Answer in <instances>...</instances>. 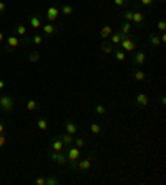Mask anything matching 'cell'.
<instances>
[{
    "label": "cell",
    "instance_id": "14",
    "mask_svg": "<svg viewBox=\"0 0 166 185\" xmlns=\"http://www.w3.org/2000/svg\"><path fill=\"white\" fill-rule=\"evenodd\" d=\"M143 22H144V13H141V12H133V20H131V23L141 25Z\"/></svg>",
    "mask_w": 166,
    "mask_h": 185
},
{
    "label": "cell",
    "instance_id": "24",
    "mask_svg": "<svg viewBox=\"0 0 166 185\" xmlns=\"http://www.w3.org/2000/svg\"><path fill=\"white\" fill-rule=\"evenodd\" d=\"M115 57H116V60H118V62H123V60L126 59V53H125V50L118 48V50H116V53H115Z\"/></svg>",
    "mask_w": 166,
    "mask_h": 185
},
{
    "label": "cell",
    "instance_id": "25",
    "mask_svg": "<svg viewBox=\"0 0 166 185\" xmlns=\"http://www.w3.org/2000/svg\"><path fill=\"white\" fill-rule=\"evenodd\" d=\"M27 109L30 110V112L37 110V109H38V102H37V100H28V102H27Z\"/></svg>",
    "mask_w": 166,
    "mask_h": 185
},
{
    "label": "cell",
    "instance_id": "33",
    "mask_svg": "<svg viewBox=\"0 0 166 185\" xmlns=\"http://www.w3.org/2000/svg\"><path fill=\"white\" fill-rule=\"evenodd\" d=\"M156 28H158V30H161V32H164V30H166V22H164L163 19H161L160 22H158V25H156Z\"/></svg>",
    "mask_w": 166,
    "mask_h": 185
},
{
    "label": "cell",
    "instance_id": "3",
    "mask_svg": "<svg viewBox=\"0 0 166 185\" xmlns=\"http://www.w3.org/2000/svg\"><path fill=\"white\" fill-rule=\"evenodd\" d=\"M0 109L5 112H12L13 110V98L10 95H2L0 97Z\"/></svg>",
    "mask_w": 166,
    "mask_h": 185
},
{
    "label": "cell",
    "instance_id": "15",
    "mask_svg": "<svg viewBox=\"0 0 166 185\" xmlns=\"http://www.w3.org/2000/svg\"><path fill=\"white\" fill-rule=\"evenodd\" d=\"M42 30L45 32V35H53L55 30H56V27L52 22H48V23H45V25H42Z\"/></svg>",
    "mask_w": 166,
    "mask_h": 185
},
{
    "label": "cell",
    "instance_id": "17",
    "mask_svg": "<svg viewBox=\"0 0 166 185\" xmlns=\"http://www.w3.org/2000/svg\"><path fill=\"white\" fill-rule=\"evenodd\" d=\"M150 45L151 47H160L161 45V40L156 34H150Z\"/></svg>",
    "mask_w": 166,
    "mask_h": 185
},
{
    "label": "cell",
    "instance_id": "43",
    "mask_svg": "<svg viewBox=\"0 0 166 185\" xmlns=\"http://www.w3.org/2000/svg\"><path fill=\"white\" fill-rule=\"evenodd\" d=\"M2 40H3V34L0 32V42H2Z\"/></svg>",
    "mask_w": 166,
    "mask_h": 185
},
{
    "label": "cell",
    "instance_id": "31",
    "mask_svg": "<svg viewBox=\"0 0 166 185\" xmlns=\"http://www.w3.org/2000/svg\"><path fill=\"white\" fill-rule=\"evenodd\" d=\"M60 180L56 179V177H48L47 179V185H58Z\"/></svg>",
    "mask_w": 166,
    "mask_h": 185
},
{
    "label": "cell",
    "instance_id": "5",
    "mask_svg": "<svg viewBox=\"0 0 166 185\" xmlns=\"http://www.w3.org/2000/svg\"><path fill=\"white\" fill-rule=\"evenodd\" d=\"M144 62H146V53L144 52L133 53V63H135V65H143Z\"/></svg>",
    "mask_w": 166,
    "mask_h": 185
},
{
    "label": "cell",
    "instance_id": "30",
    "mask_svg": "<svg viewBox=\"0 0 166 185\" xmlns=\"http://www.w3.org/2000/svg\"><path fill=\"white\" fill-rule=\"evenodd\" d=\"M123 19H125L126 22H131L133 20V10H126V12L123 13Z\"/></svg>",
    "mask_w": 166,
    "mask_h": 185
},
{
    "label": "cell",
    "instance_id": "16",
    "mask_svg": "<svg viewBox=\"0 0 166 185\" xmlns=\"http://www.w3.org/2000/svg\"><path fill=\"white\" fill-rule=\"evenodd\" d=\"M111 34H113V27H110V25H105V27L100 30V37L103 38V40H107V38L110 37Z\"/></svg>",
    "mask_w": 166,
    "mask_h": 185
},
{
    "label": "cell",
    "instance_id": "2",
    "mask_svg": "<svg viewBox=\"0 0 166 185\" xmlns=\"http://www.w3.org/2000/svg\"><path fill=\"white\" fill-rule=\"evenodd\" d=\"M80 148L78 147H70L68 148V154H66V160H68L70 162V167H72V169H75L76 167V160L80 158Z\"/></svg>",
    "mask_w": 166,
    "mask_h": 185
},
{
    "label": "cell",
    "instance_id": "7",
    "mask_svg": "<svg viewBox=\"0 0 166 185\" xmlns=\"http://www.w3.org/2000/svg\"><path fill=\"white\" fill-rule=\"evenodd\" d=\"M136 104H138V107H148V104H150V97H148V94H138L136 95Z\"/></svg>",
    "mask_w": 166,
    "mask_h": 185
},
{
    "label": "cell",
    "instance_id": "26",
    "mask_svg": "<svg viewBox=\"0 0 166 185\" xmlns=\"http://www.w3.org/2000/svg\"><path fill=\"white\" fill-rule=\"evenodd\" d=\"M28 59H30L32 63H37L38 60H40V53H38V52H32L30 55H28Z\"/></svg>",
    "mask_w": 166,
    "mask_h": 185
},
{
    "label": "cell",
    "instance_id": "42",
    "mask_svg": "<svg viewBox=\"0 0 166 185\" xmlns=\"http://www.w3.org/2000/svg\"><path fill=\"white\" fill-rule=\"evenodd\" d=\"M161 105H163V107L166 105V98L164 97H161Z\"/></svg>",
    "mask_w": 166,
    "mask_h": 185
},
{
    "label": "cell",
    "instance_id": "8",
    "mask_svg": "<svg viewBox=\"0 0 166 185\" xmlns=\"http://www.w3.org/2000/svg\"><path fill=\"white\" fill-rule=\"evenodd\" d=\"M58 13H60V10L56 9V7H48V10H47V19H48V22H53V20L58 19Z\"/></svg>",
    "mask_w": 166,
    "mask_h": 185
},
{
    "label": "cell",
    "instance_id": "22",
    "mask_svg": "<svg viewBox=\"0 0 166 185\" xmlns=\"http://www.w3.org/2000/svg\"><path fill=\"white\" fill-rule=\"evenodd\" d=\"M30 25L33 28H42V20L33 15V17H30Z\"/></svg>",
    "mask_w": 166,
    "mask_h": 185
},
{
    "label": "cell",
    "instance_id": "35",
    "mask_svg": "<svg viewBox=\"0 0 166 185\" xmlns=\"http://www.w3.org/2000/svg\"><path fill=\"white\" fill-rule=\"evenodd\" d=\"M35 183H37V185H47V179H43V177H37Z\"/></svg>",
    "mask_w": 166,
    "mask_h": 185
},
{
    "label": "cell",
    "instance_id": "6",
    "mask_svg": "<svg viewBox=\"0 0 166 185\" xmlns=\"http://www.w3.org/2000/svg\"><path fill=\"white\" fill-rule=\"evenodd\" d=\"M65 132L70 133V135H76V132H78L76 123L72 122V120H66V122H65Z\"/></svg>",
    "mask_w": 166,
    "mask_h": 185
},
{
    "label": "cell",
    "instance_id": "10",
    "mask_svg": "<svg viewBox=\"0 0 166 185\" xmlns=\"http://www.w3.org/2000/svg\"><path fill=\"white\" fill-rule=\"evenodd\" d=\"M90 132L93 135H101L103 133V127H101L100 123H97V122H91L90 123Z\"/></svg>",
    "mask_w": 166,
    "mask_h": 185
},
{
    "label": "cell",
    "instance_id": "4",
    "mask_svg": "<svg viewBox=\"0 0 166 185\" xmlns=\"http://www.w3.org/2000/svg\"><path fill=\"white\" fill-rule=\"evenodd\" d=\"M50 160H53L55 163H58V165H65L66 163V155L63 154V152H50Z\"/></svg>",
    "mask_w": 166,
    "mask_h": 185
},
{
    "label": "cell",
    "instance_id": "27",
    "mask_svg": "<svg viewBox=\"0 0 166 185\" xmlns=\"http://www.w3.org/2000/svg\"><path fill=\"white\" fill-rule=\"evenodd\" d=\"M95 110H97V113H98V115H105V113H107V107H103V104H98V105H95Z\"/></svg>",
    "mask_w": 166,
    "mask_h": 185
},
{
    "label": "cell",
    "instance_id": "9",
    "mask_svg": "<svg viewBox=\"0 0 166 185\" xmlns=\"http://www.w3.org/2000/svg\"><path fill=\"white\" fill-rule=\"evenodd\" d=\"M130 32H131V22H126V20H123V22L120 23V34L130 35Z\"/></svg>",
    "mask_w": 166,
    "mask_h": 185
},
{
    "label": "cell",
    "instance_id": "34",
    "mask_svg": "<svg viewBox=\"0 0 166 185\" xmlns=\"http://www.w3.org/2000/svg\"><path fill=\"white\" fill-rule=\"evenodd\" d=\"M75 145H76V147H78V148H82V147H85V140H83L82 137H76V140H75Z\"/></svg>",
    "mask_w": 166,
    "mask_h": 185
},
{
    "label": "cell",
    "instance_id": "37",
    "mask_svg": "<svg viewBox=\"0 0 166 185\" xmlns=\"http://www.w3.org/2000/svg\"><path fill=\"white\" fill-rule=\"evenodd\" d=\"M113 2H115L116 7H123V5L126 3V0H113Z\"/></svg>",
    "mask_w": 166,
    "mask_h": 185
},
{
    "label": "cell",
    "instance_id": "19",
    "mask_svg": "<svg viewBox=\"0 0 166 185\" xmlns=\"http://www.w3.org/2000/svg\"><path fill=\"white\" fill-rule=\"evenodd\" d=\"M101 52L103 53H113V44L103 40V44H101Z\"/></svg>",
    "mask_w": 166,
    "mask_h": 185
},
{
    "label": "cell",
    "instance_id": "40",
    "mask_svg": "<svg viewBox=\"0 0 166 185\" xmlns=\"http://www.w3.org/2000/svg\"><path fill=\"white\" fill-rule=\"evenodd\" d=\"M3 132H5V125H3L2 122H0V133H3Z\"/></svg>",
    "mask_w": 166,
    "mask_h": 185
},
{
    "label": "cell",
    "instance_id": "28",
    "mask_svg": "<svg viewBox=\"0 0 166 185\" xmlns=\"http://www.w3.org/2000/svg\"><path fill=\"white\" fill-rule=\"evenodd\" d=\"M62 13L63 15H72L73 13V7L72 5H63L62 7Z\"/></svg>",
    "mask_w": 166,
    "mask_h": 185
},
{
    "label": "cell",
    "instance_id": "41",
    "mask_svg": "<svg viewBox=\"0 0 166 185\" xmlns=\"http://www.w3.org/2000/svg\"><path fill=\"white\" fill-rule=\"evenodd\" d=\"M3 88H5V82L0 80V90H3Z\"/></svg>",
    "mask_w": 166,
    "mask_h": 185
},
{
    "label": "cell",
    "instance_id": "13",
    "mask_svg": "<svg viewBox=\"0 0 166 185\" xmlns=\"http://www.w3.org/2000/svg\"><path fill=\"white\" fill-rule=\"evenodd\" d=\"M90 167H91V157L83 158V160L78 158V169H80V170H88Z\"/></svg>",
    "mask_w": 166,
    "mask_h": 185
},
{
    "label": "cell",
    "instance_id": "12",
    "mask_svg": "<svg viewBox=\"0 0 166 185\" xmlns=\"http://www.w3.org/2000/svg\"><path fill=\"white\" fill-rule=\"evenodd\" d=\"M19 45H20L19 37H15V35H10V37L7 38V47H8V50H10V48H13V47H19Z\"/></svg>",
    "mask_w": 166,
    "mask_h": 185
},
{
    "label": "cell",
    "instance_id": "20",
    "mask_svg": "<svg viewBox=\"0 0 166 185\" xmlns=\"http://www.w3.org/2000/svg\"><path fill=\"white\" fill-rule=\"evenodd\" d=\"M37 127L40 130H43V132H47V130H48V122L45 119H38L37 120Z\"/></svg>",
    "mask_w": 166,
    "mask_h": 185
},
{
    "label": "cell",
    "instance_id": "1",
    "mask_svg": "<svg viewBox=\"0 0 166 185\" xmlns=\"http://www.w3.org/2000/svg\"><path fill=\"white\" fill-rule=\"evenodd\" d=\"M120 37H121V42H120V44H121V50L131 53L136 48V42H135V38L133 37H130V35H123V34H120Z\"/></svg>",
    "mask_w": 166,
    "mask_h": 185
},
{
    "label": "cell",
    "instance_id": "38",
    "mask_svg": "<svg viewBox=\"0 0 166 185\" xmlns=\"http://www.w3.org/2000/svg\"><path fill=\"white\" fill-rule=\"evenodd\" d=\"M5 142H7V138H5V135H2L0 133V148L3 147V145H5Z\"/></svg>",
    "mask_w": 166,
    "mask_h": 185
},
{
    "label": "cell",
    "instance_id": "18",
    "mask_svg": "<svg viewBox=\"0 0 166 185\" xmlns=\"http://www.w3.org/2000/svg\"><path fill=\"white\" fill-rule=\"evenodd\" d=\"M60 138H62V142L65 145H72L73 144V135H70V133H66V132L60 135Z\"/></svg>",
    "mask_w": 166,
    "mask_h": 185
},
{
    "label": "cell",
    "instance_id": "11",
    "mask_svg": "<svg viewBox=\"0 0 166 185\" xmlns=\"http://www.w3.org/2000/svg\"><path fill=\"white\" fill-rule=\"evenodd\" d=\"M63 147H65V144L62 142V138H53V142H52V148H53L55 152H63Z\"/></svg>",
    "mask_w": 166,
    "mask_h": 185
},
{
    "label": "cell",
    "instance_id": "32",
    "mask_svg": "<svg viewBox=\"0 0 166 185\" xmlns=\"http://www.w3.org/2000/svg\"><path fill=\"white\" fill-rule=\"evenodd\" d=\"M32 42H33V44H37V45H40L42 42H43V37H42V35H33Z\"/></svg>",
    "mask_w": 166,
    "mask_h": 185
},
{
    "label": "cell",
    "instance_id": "23",
    "mask_svg": "<svg viewBox=\"0 0 166 185\" xmlns=\"http://www.w3.org/2000/svg\"><path fill=\"white\" fill-rule=\"evenodd\" d=\"M108 38H110V44H113V45H115V44H120V42H121V37H120V32H116V34H111Z\"/></svg>",
    "mask_w": 166,
    "mask_h": 185
},
{
    "label": "cell",
    "instance_id": "21",
    "mask_svg": "<svg viewBox=\"0 0 166 185\" xmlns=\"http://www.w3.org/2000/svg\"><path fill=\"white\" fill-rule=\"evenodd\" d=\"M133 79L138 80V82H143V80H146V73H144L143 70H136V72L133 73Z\"/></svg>",
    "mask_w": 166,
    "mask_h": 185
},
{
    "label": "cell",
    "instance_id": "39",
    "mask_svg": "<svg viewBox=\"0 0 166 185\" xmlns=\"http://www.w3.org/2000/svg\"><path fill=\"white\" fill-rule=\"evenodd\" d=\"M5 10H7V5H5L3 2H0V15H2V13L5 12Z\"/></svg>",
    "mask_w": 166,
    "mask_h": 185
},
{
    "label": "cell",
    "instance_id": "29",
    "mask_svg": "<svg viewBox=\"0 0 166 185\" xmlns=\"http://www.w3.org/2000/svg\"><path fill=\"white\" fill-rule=\"evenodd\" d=\"M17 34L22 35V37H25L27 35V27L25 25H17Z\"/></svg>",
    "mask_w": 166,
    "mask_h": 185
},
{
    "label": "cell",
    "instance_id": "36",
    "mask_svg": "<svg viewBox=\"0 0 166 185\" xmlns=\"http://www.w3.org/2000/svg\"><path fill=\"white\" fill-rule=\"evenodd\" d=\"M141 3H143L144 7H150V5H153L154 3V0H141Z\"/></svg>",
    "mask_w": 166,
    "mask_h": 185
}]
</instances>
